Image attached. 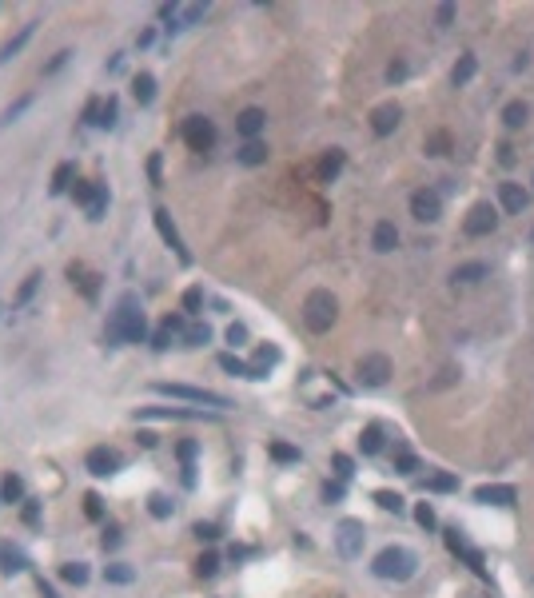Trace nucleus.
<instances>
[{
	"label": "nucleus",
	"mask_w": 534,
	"mask_h": 598,
	"mask_svg": "<svg viewBox=\"0 0 534 598\" xmlns=\"http://www.w3.org/2000/svg\"><path fill=\"white\" fill-rule=\"evenodd\" d=\"M108 339H112V343H144V339H148V319H144V311H140L136 295H124L120 307L112 311Z\"/></svg>",
	"instance_id": "obj_1"
},
{
	"label": "nucleus",
	"mask_w": 534,
	"mask_h": 598,
	"mask_svg": "<svg viewBox=\"0 0 534 598\" xmlns=\"http://www.w3.org/2000/svg\"><path fill=\"white\" fill-rule=\"evenodd\" d=\"M415 571H419V559L407 547H383L371 559V574L383 583H407V578H415Z\"/></svg>",
	"instance_id": "obj_2"
},
{
	"label": "nucleus",
	"mask_w": 534,
	"mask_h": 598,
	"mask_svg": "<svg viewBox=\"0 0 534 598\" xmlns=\"http://www.w3.org/2000/svg\"><path fill=\"white\" fill-rule=\"evenodd\" d=\"M335 319H339V304H335L331 292H311L307 299H303V323H307V331L323 335V331H331Z\"/></svg>",
	"instance_id": "obj_3"
},
{
	"label": "nucleus",
	"mask_w": 534,
	"mask_h": 598,
	"mask_svg": "<svg viewBox=\"0 0 534 598\" xmlns=\"http://www.w3.org/2000/svg\"><path fill=\"white\" fill-rule=\"evenodd\" d=\"M156 395H168V399H187V403H203V407H232L227 395L208 387H187V383H152Z\"/></svg>",
	"instance_id": "obj_4"
},
{
	"label": "nucleus",
	"mask_w": 534,
	"mask_h": 598,
	"mask_svg": "<svg viewBox=\"0 0 534 598\" xmlns=\"http://www.w3.org/2000/svg\"><path fill=\"white\" fill-rule=\"evenodd\" d=\"M72 200L88 212V220H104V212H108V188H104V183L76 180L72 183Z\"/></svg>",
	"instance_id": "obj_5"
},
{
	"label": "nucleus",
	"mask_w": 534,
	"mask_h": 598,
	"mask_svg": "<svg viewBox=\"0 0 534 598\" xmlns=\"http://www.w3.org/2000/svg\"><path fill=\"white\" fill-rule=\"evenodd\" d=\"M363 542H367V526L359 523V519H343V523L335 526V550L339 559H359L363 554Z\"/></svg>",
	"instance_id": "obj_6"
},
{
	"label": "nucleus",
	"mask_w": 534,
	"mask_h": 598,
	"mask_svg": "<svg viewBox=\"0 0 534 598\" xmlns=\"http://www.w3.org/2000/svg\"><path fill=\"white\" fill-rule=\"evenodd\" d=\"M184 144L192 148V152H211L215 148V124L208 120V116H187L184 120Z\"/></svg>",
	"instance_id": "obj_7"
},
{
	"label": "nucleus",
	"mask_w": 534,
	"mask_h": 598,
	"mask_svg": "<svg viewBox=\"0 0 534 598\" xmlns=\"http://www.w3.org/2000/svg\"><path fill=\"white\" fill-rule=\"evenodd\" d=\"M355 375H359L363 387H383L387 379H391V359H387L383 351H371L363 355L359 367H355Z\"/></svg>",
	"instance_id": "obj_8"
},
{
	"label": "nucleus",
	"mask_w": 534,
	"mask_h": 598,
	"mask_svg": "<svg viewBox=\"0 0 534 598\" xmlns=\"http://www.w3.org/2000/svg\"><path fill=\"white\" fill-rule=\"evenodd\" d=\"M495 228H498L495 204H474V208L467 212V220H462V232L471 235V240H483V235H490Z\"/></svg>",
	"instance_id": "obj_9"
},
{
	"label": "nucleus",
	"mask_w": 534,
	"mask_h": 598,
	"mask_svg": "<svg viewBox=\"0 0 534 598\" xmlns=\"http://www.w3.org/2000/svg\"><path fill=\"white\" fill-rule=\"evenodd\" d=\"M410 216L419 223H439L443 220V195L431 192V188H419V192L410 195Z\"/></svg>",
	"instance_id": "obj_10"
},
{
	"label": "nucleus",
	"mask_w": 534,
	"mask_h": 598,
	"mask_svg": "<svg viewBox=\"0 0 534 598\" xmlns=\"http://www.w3.org/2000/svg\"><path fill=\"white\" fill-rule=\"evenodd\" d=\"M152 220H156V232H160V240L175 252V259H180V264H192L184 240H180V232H175V223H172V212H168V208H156V212H152Z\"/></svg>",
	"instance_id": "obj_11"
},
{
	"label": "nucleus",
	"mask_w": 534,
	"mask_h": 598,
	"mask_svg": "<svg viewBox=\"0 0 534 598\" xmlns=\"http://www.w3.org/2000/svg\"><path fill=\"white\" fill-rule=\"evenodd\" d=\"M84 467H88L96 479H108V475H116V471H120V455L108 451V447H92V451L84 455Z\"/></svg>",
	"instance_id": "obj_12"
},
{
	"label": "nucleus",
	"mask_w": 534,
	"mask_h": 598,
	"mask_svg": "<svg viewBox=\"0 0 534 598\" xmlns=\"http://www.w3.org/2000/svg\"><path fill=\"white\" fill-rule=\"evenodd\" d=\"M514 499H519V490L507 483H490V487L474 490V502H486V507H514Z\"/></svg>",
	"instance_id": "obj_13"
},
{
	"label": "nucleus",
	"mask_w": 534,
	"mask_h": 598,
	"mask_svg": "<svg viewBox=\"0 0 534 598\" xmlns=\"http://www.w3.org/2000/svg\"><path fill=\"white\" fill-rule=\"evenodd\" d=\"M263 128H267V112L263 108H243L236 116V132L243 136V140H260Z\"/></svg>",
	"instance_id": "obj_14"
},
{
	"label": "nucleus",
	"mask_w": 534,
	"mask_h": 598,
	"mask_svg": "<svg viewBox=\"0 0 534 598\" xmlns=\"http://www.w3.org/2000/svg\"><path fill=\"white\" fill-rule=\"evenodd\" d=\"M399 120H403V108H399V104H379V108L371 112V132L391 136L399 128Z\"/></svg>",
	"instance_id": "obj_15"
},
{
	"label": "nucleus",
	"mask_w": 534,
	"mask_h": 598,
	"mask_svg": "<svg viewBox=\"0 0 534 598\" xmlns=\"http://www.w3.org/2000/svg\"><path fill=\"white\" fill-rule=\"evenodd\" d=\"M498 200H502V212H510V216H522V208L530 204L522 183H498Z\"/></svg>",
	"instance_id": "obj_16"
},
{
	"label": "nucleus",
	"mask_w": 534,
	"mask_h": 598,
	"mask_svg": "<svg viewBox=\"0 0 534 598\" xmlns=\"http://www.w3.org/2000/svg\"><path fill=\"white\" fill-rule=\"evenodd\" d=\"M371 247L379 252V256H387V252H395L399 247V228L391 220H379L375 223V232H371Z\"/></svg>",
	"instance_id": "obj_17"
},
{
	"label": "nucleus",
	"mask_w": 534,
	"mask_h": 598,
	"mask_svg": "<svg viewBox=\"0 0 534 598\" xmlns=\"http://www.w3.org/2000/svg\"><path fill=\"white\" fill-rule=\"evenodd\" d=\"M136 419H215V415L184 411V407H136Z\"/></svg>",
	"instance_id": "obj_18"
},
{
	"label": "nucleus",
	"mask_w": 534,
	"mask_h": 598,
	"mask_svg": "<svg viewBox=\"0 0 534 598\" xmlns=\"http://www.w3.org/2000/svg\"><path fill=\"white\" fill-rule=\"evenodd\" d=\"M0 571L8 574H25L28 571V559H25V550H16L13 542H0Z\"/></svg>",
	"instance_id": "obj_19"
},
{
	"label": "nucleus",
	"mask_w": 534,
	"mask_h": 598,
	"mask_svg": "<svg viewBox=\"0 0 534 598\" xmlns=\"http://www.w3.org/2000/svg\"><path fill=\"white\" fill-rule=\"evenodd\" d=\"M267 156H272V152H267V144H263V140H243V148L236 152V160H239V164H248V168H260V164H267Z\"/></svg>",
	"instance_id": "obj_20"
},
{
	"label": "nucleus",
	"mask_w": 534,
	"mask_h": 598,
	"mask_svg": "<svg viewBox=\"0 0 534 598\" xmlns=\"http://www.w3.org/2000/svg\"><path fill=\"white\" fill-rule=\"evenodd\" d=\"M180 331H184V319H180V316H168L160 327H156V335H152V347H156V351H163V347H168L175 335H180Z\"/></svg>",
	"instance_id": "obj_21"
},
{
	"label": "nucleus",
	"mask_w": 534,
	"mask_h": 598,
	"mask_svg": "<svg viewBox=\"0 0 534 598\" xmlns=\"http://www.w3.org/2000/svg\"><path fill=\"white\" fill-rule=\"evenodd\" d=\"M68 280L76 283V287H80V292H84V299H96V292H100V275H92V271H84L80 268V264H72V268H68Z\"/></svg>",
	"instance_id": "obj_22"
},
{
	"label": "nucleus",
	"mask_w": 534,
	"mask_h": 598,
	"mask_svg": "<svg viewBox=\"0 0 534 598\" xmlns=\"http://www.w3.org/2000/svg\"><path fill=\"white\" fill-rule=\"evenodd\" d=\"M132 96H136L140 108H148L152 100H156V76H152V72H140L136 80H132Z\"/></svg>",
	"instance_id": "obj_23"
},
{
	"label": "nucleus",
	"mask_w": 534,
	"mask_h": 598,
	"mask_svg": "<svg viewBox=\"0 0 534 598\" xmlns=\"http://www.w3.org/2000/svg\"><path fill=\"white\" fill-rule=\"evenodd\" d=\"M486 275H490V268H486L483 259H471V264H459L450 280L455 283H479V280H486Z\"/></svg>",
	"instance_id": "obj_24"
},
{
	"label": "nucleus",
	"mask_w": 534,
	"mask_h": 598,
	"mask_svg": "<svg viewBox=\"0 0 534 598\" xmlns=\"http://www.w3.org/2000/svg\"><path fill=\"white\" fill-rule=\"evenodd\" d=\"M474 72H479V60H474V56H459V64L450 68V84H455V88L471 84V80H474Z\"/></svg>",
	"instance_id": "obj_25"
},
{
	"label": "nucleus",
	"mask_w": 534,
	"mask_h": 598,
	"mask_svg": "<svg viewBox=\"0 0 534 598\" xmlns=\"http://www.w3.org/2000/svg\"><path fill=\"white\" fill-rule=\"evenodd\" d=\"M343 160H347V156H343L339 148H331V152H327V156L319 160V180H323V183H331V180H335L339 171H343Z\"/></svg>",
	"instance_id": "obj_26"
},
{
	"label": "nucleus",
	"mask_w": 534,
	"mask_h": 598,
	"mask_svg": "<svg viewBox=\"0 0 534 598\" xmlns=\"http://www.w3.org/2000/svg\"><path fill=\"white\" fill-rule=\"evenodd\" d=\"M72 180H76V164H60V168L52 171V195L72 192Z\"/></svg>",
	"instance_id": "obj_27"
},
{
	"label": "nucleus",
	"mask_w": 534,
	"mask_h": 598,
	"mask_svg": "<svg viewBox=\"0 0 534 598\" xmlns=\"http://www.w3.org/2000/svg\"><path fill=\"white\" fill-rule=\"evenodd\" d=\"M526 120H530V108H526L522 100H510L507 108H502V124H507V128H522Z\"/></svg>",
	"instance_id": "obj_28"
},
{
	"label": "nucleus",
	"mask_w": 534,
	"mask_h": 598,
	"mask_svg": "<svg viewBox=\"0 0 534 598\" xmlns=\"http://www.w3.org/2000/svg\"><path fill=\"white\" fill-rule=\"evenodd\" d=\"M359 451L363 455H379L383 451V427H363V435H359Z\"/></svg>",
	"instance_id": "obj_29"
},
{
	"label": "nucleus",
	"mask_w": 534,
	"mask_h": 598,
	"mask_svg": "<svg viewBox=\"0 0 534 598\" xmlns=\"http://www.w3.org/2000/svg\"><path fill=\"white\" fill-rule=\"evenodd\" d=\"M0 502H25V479L20 475H8L0 483Z\"/></svg>",
	"instance_id": "obj_30"
},
{
	"label": "nucleus",
	"mask_w": 534,
	"mask_h": 598,
	"mask_svg": "<svg viewBox=\"0 0 534 598\" xmlns=\"http://www.w3.org/2000/svg\"><path fill=\"white\" fill-rule=\"evenodd\" d=\"M180 339H184V347H203V343L211 339L208 323H187L184 331H180Z\"/></svg>",
	"instance_id": "obj_31"
},
{
	"label": "nucleus",
	"mask_w": 534,
	"mask_h": 598,
	"mask_svg": "<svg viewBox=\"0 0 534 598\" xmlns=\"http://www.w3.org/2000/svg\"><path fill=\"white\" fill-rule=\"evenodd\" d=\"M455 554H459V559H467V566H471L479 578H486V559H483V550H474V547H467V542H462Z\"/></svg>",
	"instance_id": "obj_32"
},
{
	"label": "nucleus",
	"mask_w": 534,
	"mask_h": 598,
	"mask_svg": "<svg viewBox=\"0 0 534 598\" xmlns=\"http://www.w3.org/2000/svg\"><path fill=\"white\" fill-rule=\"evenodd\" d=\"M104 578H108V583H116V586H128L132 578H136V571H132L128 562H112V566H104Z\"/></svg>",
	"instance_id": "obj_33"
},
{
	"label": "nucleus",
	"mask_w": 534,
	"mask_h": 598,
	"mask_svg": "<svg viewBox=\"0 0 534 598\" xmlns=\"http://www.w3.org/2000/svg\"><path fill=\"white\" fill-rule=\"evenodd\" d=\"M60 578H64V583H72V586H84L88 583V562H64Z\"/></svg>",
	"instance_id": "obj_34"
},
{
	"label": "nucleus",
	"mask_w": 534,
	"mask_h": 598,
	"mask_svg": "<svg viewBox=\"0 0 534 598\" xmlns=\"http://www.w3.org/2000/svg\"><path fill=\"white\" fill-rule=\"evenodd\" d=\"M267 455H272L275 463H299L303 455H299V447H291V443H272L267 447Z\"/></svg>",
	"instance_id": "obj_35"
},
{
	"label": "nucleus",
	"mask_w": 534,
	"mask_h": 598,
	"mask_svg": "<svg viewBox=\"0 0 534 598\" xmlns=\"http://www.w3.org/2000/svg\"><path fill=\"white\" fill-rule=\"evenodd\" d=\"M427 490H435V495H447V490H459V479L447 475V471H439V475L427 479Z\"/></svg>",
	"instance_id": "obj_36"
},
{
	"label": "nucleus",
	"mask_w": 534,
	"mask_h": 598,
	"mask_svg": "<svg viewBox=\"0 0 534 598\" xmlns=\"http://www.w3.org/2000/svg\"><path fill=\"white\" fill-rule=\"evenodd\" d=\"M215 574H220V554H199L196 559V578H215Z\"/></svg>",
	"instance_id": "obj_37"
},
{
	"label": "nucleus",
	"mask_w": 534,
	"mask_h": 598,
	"mask_svg": "<svg viewBox=\"0 0 534 598\" xmlns=\"http://www.w3.org/2000/svg\"><path fill=\"white\" fill-rule=\"evenodd\" d=\"M450 152V132H431L427 136V156H447Z\"/></svg>",
	"instance_id": "obj_38"
},
{
	"label": "nucleus",
	"mask_w": 534,
	"mask_h": 598,
	"mask_svg": "<svg viewBox=\"0 0 534 598\" xmlns=\"http://www.w3.org/2000/svg\"><path fill=\"white\" fill-rule=\"evenodd\" d=\"M220 367H224L227 375H239V379H248V375H251V371H248V363H243L239 355H232V351H227V355H220Z\"/></svg>",
	"instance_id": "obj_39"
},
{
	"label": "nucleus",
	"mask_w": 534,
	"mask_h": 598,
	"mask_svg": "<svg viewBox=\"0 0 534 598\" xmlns=\"http://www.w3.org/2000/svg\"><path fill=\"white\" fill-rule=\"evenodd\" d=\"M395 471H399V475H415V471H419V459H415L407 447H399V451H395Z\"/></svg>",
	"instance_id": "obj_40"
},
{
	"label": "nucleus",
	"mask_w": 534,
	"mask_h": 598,
	"mask_svg": "<svg viewBox=\"0 0 534 598\" xmlns=\"http://www.w3.org/2000/svg\"><path fill=\"white\" fill-rule=\"evenodd\" d=\"M148 514H152V519H172V499H168V495H152V499H148Z\"/></svg>",
	"instance_id": "obj_41"
},
{
	"label": "nucleus",
	"mask_w": 534,
	"mask_h": 598,
	"mask_svg": "<svg viewBox=\"0 0 534 598\" xmlns=\"http://www.w3.org/2000/svg\"><path fill=\"white\" fill-rule=\"evenodd\" d=\"M116 96H108L104 104H100V116H96V128H116Z\"/></svg>",
	"instance_id": "obj_42"
},
{
	"label": "nucleus",
	"mask_w": 534,
	"mask_h": 598,
	"mask_svg": "<svg viewBox=\"0 0 534 598\" xmlns=\"http://www.w3.org/2000/svg\"><path fill=\"white\" fill-rule=\"evenodd\" d=\"M375 502H379V507H383V511H403V495H399V490H375Z\"/></svg>",
	"instance_id": "obj_43"
},
{
	"label": "nucleus",
	"mask_w": 534,
	"mask_h": 598,
	"mask_svg": "<svg viewBox=\"0 0 534 598\" xmlns=\"http://www.w3.org/2000/svg\"><path fill=\"white\" fill-rule=\"evenodd\" d=\"M36 287H40V271H32L25 283H20V292H16V307H25L32 295H36Z\"/></svg>",
	"instance_id": "obj_44"
},
{
	"label": "nucleus",
	"mask_w": 534,
	"mask_h": 598,
	"mask_svg": "<svg viewBox=\"0 0 534 598\" xmlns=\"http://www.w3.org/2000/svg\"><path fill=\"white\" fill-rule=\"evenodd\" d=\"M84 514L92 519V523H100V519H104V499H100L96 490H88V495H84Z\"/></svg>",
	"instance_id": "obj_45"
},
{
	"label": "nucleus",
	"mask_w": 534,
	"mask_h": 598,
	"mask_svg": "<svg viewBox=\"0 0 534 598\" xmlns=\"http://www.w3.org/2000/svg\"><path fill=\"white\" fill-rule=\"evenodd\" d=\"M415 523L422 526V531H435V507H431V502H419V507H415Z\"/></svg>",
	"instance_id": "obj_46"
},
{
	"label": "nucleus",
	"mask_w": 534,
	"mask_h": 598,
	"mask_svg": "<svg viewBox=\"0 0 534 598\" xmlns=\"http://www.w3.org/2000/svg\"><path fill=\"white\" fill-rule=\"evenodd\" d=\"M28 37H32V25H25V32H20V37L4 44V52H0V60H8V56H16V52H20V48L28 44Z\"/></svg>",
	"instance_id": "obj_47"
},
{
	"label": "nucleus",
	"mask_w": 534,
	"mask_h": 598,
	"mask_svg": "<svg viewBox=\"0 0 534 598\" xmlns=\"http://www.w3.org/2000/svg\"><path fill=\"white\" fill-rule=\"evenodd\" d=\"M331 467H335L339 479H351L355 475V463H351V455H331Z\"/></svg>",
	"instance_id": "obj_48"
},
{
	"label": "nucleus",
	"mask_w": 534,
	"mask_h": 598,
	"mask_svg": "<svg viewBox=\"0 0 534 598\" xmlns=\"http://www.w3.org/2000/svg\"><path fill=\"white\" fill-rule=\"evenodd\" d=\"M199 307H203V292H199V287H187L184 292V311L187 316H196Z\"/></svg>",
	"instance_id": "obj_49"
},
{
	"label": "nucleus",
	"mask_w": 534,
	"mask_h": 598,
	"mask_svg": "<svg viewBox=\"0 0 534 598\" xmlns=\"http://www.w3.org/2000/svg\"><path fill=\"white\" fill-rule=\"evenodd\" d=\"M196 538L199 542H215V538H220V526L215 523H196Z\"/></svg>",
	"instance_id": "obj_50"
},
{
	"label": "nucleus",
	"mask_w": 534,
	"mask_h": 598,
	"mask_svg": "<svg viewBox=\"0 0 534 598\" xmlns=\"http://www.w3.org/2000/svg\"><path fill=\"white\" fill-rule=\"evenodd\" d=\"M227 343H232V347H243V343H248V327H243V323H232V327H227Z\"/></svg>",
	"instance_id": "obj_51"
},
{
	"label": "nucleus",
	"mask_w": 534,
	"mask_h": 598,
	"mask_svg": "<svg viewBox=\"0 0 534 598\" xmlns=\"http://www.w3.org/2000/svg\"><path fill=\"white\" fill-rule=\"evenodd\" d=\"M343 490H347V487H343V479L327 483V487H323V502H339V499H343Z\"/></svg>",
	"instance_id": "obj_52"
},
{
	"label": "nucleus",
	"mask_w": 534,
	"mask_h": 598,
	"mask_svg": "<svg viewBox=\"0 0 534 598\" xmlns=\"http://www.w3.org/2000/svg\"><path fill=\"white\" fill-rule=\"evenodd\" d=\"M100 542H104V550H116V547H120V542H124V535H120V526H108V531H104V538H100Z\"/></svg>",
	"instance_id": "obj_53"
},
{
	"label": "nucleus",
	"mask_w": 534,
	"mask_h": 598,
	"mask_svg": "<svg viewBox=\"0 0 534 598\" xmlns=\"http://www.w3.org/2000/svg\"><path fill=\"white\" fill-rule=\"evenodd\" d=\"M20 514H25L28 526H36V523H40V502H36V499H25V511H20Z\"/></svg>",
	"instance_id": "obj_54"
},
{
	"label": "nucleus",
	"mask_w": 534,
	"mask_h": 598,
	"mask_svg": "<svg viewBox=\"0 0 534 598\" xmlns=\"http://www.w3.org/2000/svg\"><path fill=\"white\" fill-rule=\"evenodd\" d=\"M196 451H199V447H196V443H192V439H187V443H180V447H175V455L184 459V467L192 463V459H196Z\"/></svg>",
	"instance_id": "obj_55"
},
{
	"label": "nucleus",
	"mask_w": 534,
	"mask_h": 598,
	"mask_svg": "<svg viewBox=\"0 0 534 598\" xmlns=\"http://www.w3.org/2000/svg\"><path fill=\"white\" fill-rule=\"evenodd\" d=\"M28 104H32V96H25V100H16V104H13V108H8V112H4V124H13V120H16V116H20V112H25V108H28Z\"/></svg>",
	"instance_id": "obj_56"
},
{
	"label": "nucleus",
	"mask_w": 534,
	"mask_h": 598,
	"mask_svg": "<svg viewBox=\"0 0 534 598\" xmlns=\"http://www.w3.org/2000/svg\"><path fill=\"white\" fill-rule=\"evenodd\" d=\"M403 76H407V64H403V60H395L391 68H387V80H391V84H399Z\"/></svg>",
	"instance_id": "obj_57"
},
{
	"label": "nucleus",
	"mask_w": 534,
	"mask_h": 598,
	"mask_svg": "<svg viewBox=\"0 0 534 598\" xmlns=\"http://www.w3.org/2000/svg\"><path fill=\"white\" fill-rule=\"evenodd\" d=\"M148 180L156 183V188L163 183V176H160V156H152V160H148Z\"/></svg>",
	"instance_id": "obj_58"
},
{
	"label": "nucleus",
	"mask_w": 534,
	"mask_h": 598,
	"mask_svg": "<svg viewBox=\"0 0 534 598\" xmlns=\"http://www.w3.org/2000/svg\"><path fill=\"white\" fill-rule=\"evenodd\" d=\"M435 16H439V25L447 28L450 20H455V4H439V13H435Z\"/></svg>",
	"instance_id": "obj_59"
},
{
	"label": "nucleus",
	"mask_w": 534,
	"mask_h": 598,
	"mask_svg": "<svg viewBox=\"0 0 534 598\" xmlns=\"http://www.w3.org/2000/svg\"><path fill=\"white\" fill-rule=\"evenodd\" d=\"M100 104H104V100H88V104H84V120H88V124H96V116H100Z\"/></svg>",
	"instance_id": "obj_60"
},
{
	"label": "nucleus",
	"mask_w": 534,
	"mask_h": 598,
	"mask_svg": "<svg viewBox=\"0 0 534 598\" xmlns=\"http://www.w3.org/2000/svg\"><path fill=\"white\" fill-rule=\"evenodd\" d=\"M68 56H72V52H56V56H52V64L44 68V72H56V68H60V64L68 60Z\"/></svg>",
	"instance_id": "obj_61"
},
{
	"label": "nucleus",
	"mask_w": 534,
	"mask_h": 598,
	"mask_svg": "<svg viewBox=\"0 0 534 598\" xmlns=\"http://www.w3.org/2000/svg\"><path fill=\"white\" fill-rule=\"evenodd\" d=\"M498 160H502V164H514V148L502 144V148H498Z\"/></svg>",
	"instance_id": "obj_62"
},
{
	"label": "nucleus",
	"mask_w": 534,
	"mask_h": 598,
	"mask_svg": "<svg viewBox=\"0 0 534 598\" xmlns=\"http://www.w3.org/2000/svg\"><path fill=\"white\" fill-rule=\"evenodd\" d=\"M36 586H40V598H56V590H52V586H48V583H44V578H40V583H36Z\"/></svg>",
	"instance_id": "obj_63"
}]
</instances>
